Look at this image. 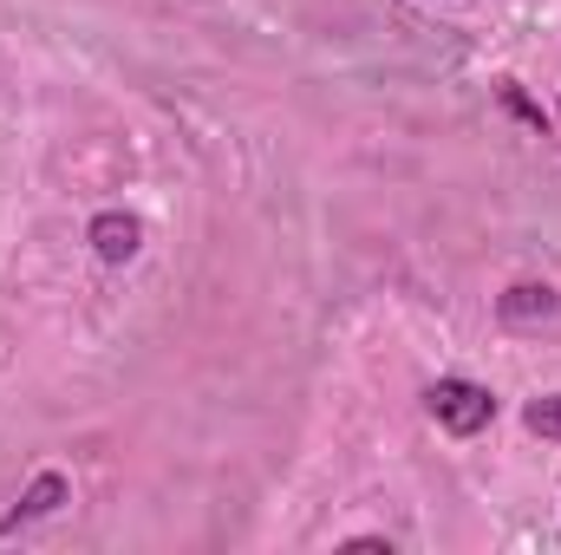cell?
<instances>
[{"label": "cell", "instance_id": "1", "mask_svg": "<svg viewBox=\"0 0 561 555\" xmlns=\"http://www.w3.org/2000/svg\"><path fill=\"white\" fill-rule=\"evenodd\" d=\"M424 412L437 418L450 438H477L496 418V393L477 386V380H437V386H424Z\"/></svg>", "mask_w": 561, "mask_h": 555}, {"label": "cell", "instance_id": "2", "mask_svg": "<svg viewBox=\"0 0 561 555\" xmlns=\"http://www.w3.org/2000/svg\"><path fill=\"white\" fill-rule=\"evenodd\" d=\"M72 497V484H66V471H39L26 490H20V503L0 517V536H13V530H26V523H39V517H53L59 503Z\"/></svg>", "mask_w": 561, "mask_h": 555}, {"label": "cell", "instance_id": "3", "mask_svg": "<svg viewBox=\"0 0 561 555\" xmlns=\"http://www.w3.org/2000/svg\"><path fill=\"white\" fill-rule=\"evenodd\" d=\"M85 242H92L99 262L118 269V262H131V256L144 249V229H138V216H125V209H99L92 229H85Z\"/></svg>", "mask_w": 561, "mask_h": 555}, {"label": "cell", "instance_id": "4", "mask_svg": "<svg viewBox=\"0 0 561 555\" xmlns=\"http://www.w3.org/2000/svg\"><path fill=\"white\" fill-rule=\"evenodd\" d=\"M496 314L510 320V327H529V320H556L561 314V294L549 281H516L510 294H496Z\"/></svg>", "mask_w": 561, "mask_h": 555}, {"label": "cell", "instance_id": "5", "mask_svg": "<svg viewBox=\"0 0 561 555\" xmlns=\"http://www.w3.org/2000/svg\"><path fill=\"white\" fill-rule=\"evenodd\" d=\"M523 424H529L536 438L561 444V393H542V399H529V406H523Z\"/></svg>", "mask_w": 561, "mask_h": 555}, {"label": "cell", "instance_id": "6", "mask_svg": "<svg viewBox=\"0 0 561 555\" xmlns=\"http://www.w3.org/2000/svg\"><path fill=\"white\" fill-rule=\"evenodd\" d=\"M496 99H503V105H510V112H516L529 132H549V112H542V105H536V99H529L516 79H503V86H496Z\"/></svg>", "mask_w": 561, "mask_h": 555}]
</instances>
